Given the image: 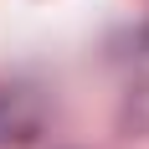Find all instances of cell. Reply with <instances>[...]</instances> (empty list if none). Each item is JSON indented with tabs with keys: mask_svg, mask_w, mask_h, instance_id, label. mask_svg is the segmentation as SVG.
Segmentation results:
<instances>
[{
	"mask_svg": "<svg viewBox=\"0 0 149 149\" xmlns=\"http://www.w3.org/2000/svg\"><path fill=\"white\" fill-rule=\"evenodd\" d=\"M41 134V98L31 88H0V149L31 144Z\"/></svg>",
	"mask_w": 149,
	"mask_h": 149,
	"instance_id": "6da1fadb",
	"label": "cell"
}]
</instances>
